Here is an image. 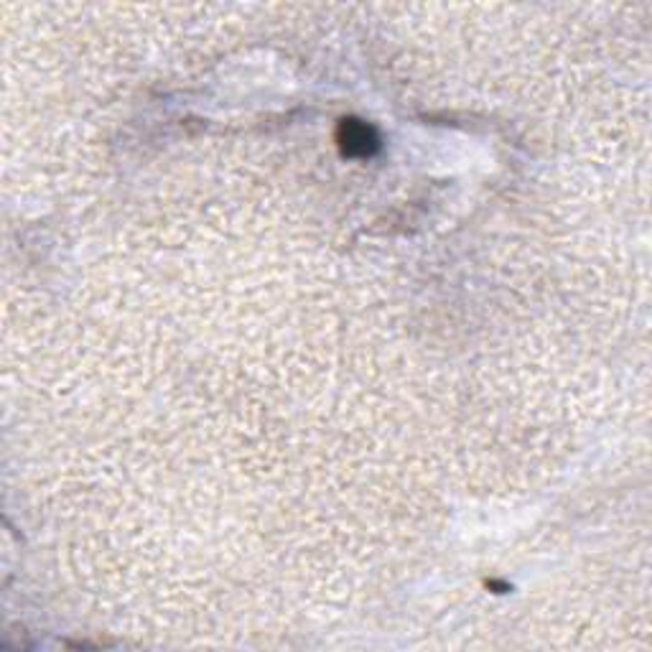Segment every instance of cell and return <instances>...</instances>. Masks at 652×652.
<instances>
[{
	"mask_svg": "<svg viewBox=\"0 0 652 652\" xmlns=\"http://www.w3.org/2000/svg\"><path fill=\"white\" fill-rule=\"evenodd\" d=\"M337 146L347 158H373L381 150V133L360 118H342L337 125Z\"/></svg>",
	"mask_w": 652,
	"mask_h": 652,
	"instance_id": "1",
	"label": "cell"
}]
</instances>
